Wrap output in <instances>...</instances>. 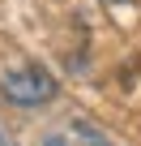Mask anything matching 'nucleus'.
I'll use <instances>...</instances> for the list:
<instances>
[{"mask_svg":"<svg viewBox=\"0 0 141 146\" xmlns=\"http://www.w3.org/2000/svg\"><path fill=\"white\" fill-rule=\"evenodd\" d=\"M107 5H124V0H107Z\"/></svg>","mask_w":141,"mask_h":146,"instance_id":"4","label":"nucleus"},{"mask_svg":"<svg viewBox=\"0 0 141 146\" xmlns=\"http://www.w3.org/2000/svg\"><path fill=\"white\" fill-rule=\"evenodd\" d=\"M77 133L86 137V146H107V137H98V129H90L86 120H77Z\"/></svg>","mask_w":141,"mask_h":146,"instance_id":"2","label":"nucleus"},{"mask_svg":"<svg viewBox=\"0 0 141 146\" xmlns=\"http://www.w3.org/2000/svg\"><path fill=\"white\" fill-rule=\"evenodd\" d=\"M0 90L17 108H39V103L56 99V78L47 69H39V64H22V69H9L0 78Z\"/></svg>","mask_w":141,"mask_h":146,"instance_id":"1","label":"nucleus"},{"mask_svg":"<svg viewBox=\"0 0 141 146\" xmlns=\"http://www.w3.org/2000/svg\"><path fill=\"white\" fill-rule=\"evenodd\" d=\"M43 146H64V137H60V133H51V137H47Z\"/></svg>","mask_w":141,"mask_h":146,"instance_id":"3","label":"nucleus"}]
</instances>
